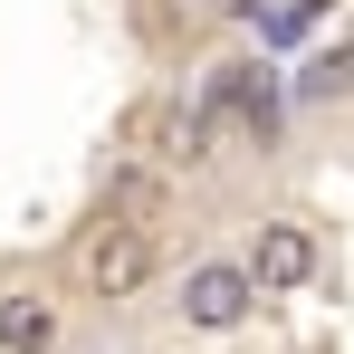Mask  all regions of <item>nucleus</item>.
Masks as SVG:
<instances>
[{
	"label": "nucleus",
	"mask_w": 354,
	"mask_h": 354,
	"mask_svg": "<svg viewBox=\"0 0 354 354\" xmlns=\"http://www.w3.org/2000/svg\"><path fill=\"white\" fill-rule=\"evenodd\" d=\"M153 268H163V259H153V230H134V221H115V211H106V221L86 230V249H77V278L106 297V306H115V297H144Z\"/></svg>",
	"instance_id": "1"
},
{
	"label": "nucleus",
	"mask_w": 354,
	"mask_h": 354,
	"mask_svg": "<svg viewBox=\"0 0 354 354\" xmlns=\"http://www.w3.org/2000/svg\"><path fill=\"white\" fill-rule=\"evenodd\" d=\"M259 316V278L239 268V259H201L192 278H182V326L192 335H239Z\"/></svg>",
	"instance_id": "2"
},
{
	"label": "nucleus",
	"mask_w": 354,
	"mask_h": 354,
	"mask_svg": "<svg viewBox=\"0 0 354 354\" xmlns=\"http://www.w3.org/2000/svg\"><path fill=\"white\" fill-rule=\"evenodd\" d=\"M249 278H259V297H288L316 278V230L306 221H259V239H249V259H239Z\"/></svg>",
	"instance_id": "3"
},
{
	"label": "nucleus",
	"mask_w": 354,
	"mask_h": 354,
	"mask_svg": "<svg viewBox=\"0 0 354 354\" xmlns=\"http://www.w3.org/2000/svg\"><path fill=\"white\" fill-rule=\"evenodd\" d=\"M58 345V306L39 288H0V354H48Z\"/></svg>",
	"instance_id": "4"
},
{
	"label": "nucleus",
	"mask_w": 354,
	"mask_h": 354,
	"mask_svg": "<svg viewBox=\"0 0 354 354\" xmlns=\"http://www.w3.org/2000/svg\"><path fill=\"white\" fill-rule=\"evenodd\" d=\"M134 134H163V163L192 173V163H211V134H221V124L201 115V106H163V115H144Z\"/></svg>",
	"instance_id": "5"
},
{
	"label": "nucleus",
	"mask_w": 354,
	"mask_h": 354,
	"mask_svg": "<svg viewBox=\"0 0 354 354\" xmlns=\"http://www.w3.org/2000/svg\"><path fill=\"white\" fill-rule=\"evenodd\" d=\"M297 106H335V96H354V39H335V48H316V58L288 77Z\"/></svg>",
	"instance_id": "6"
},
{
	"label": "nucleus",
	"mask_w": 354,
	"mask_h": 354,
	"mask_svg": "<svg viewBox=\"0 0 354 354\" xmlns=\"http://www.w3.org/2000/svg\"><path fill=\"white\" fill-rule=\"evenodd\" d=\"M106 201H115V221H134V230H153V221H163V182L144 173V163H124V173L106 182Z\"/></svg>",
	"instance_id": "7"
},
{
	"label": "nucleus",
	"mask_w": 354,
	"mask_h": 354,
	"mask_svg": "<svg viewBox=\"0 0 354 354\" xmlns=\"http://www.w3.org/2000/svg\"><path fill=\"white\" fill-rule=\"evenodd\" d=\"M316 10H326V0H297V10H278V19H268V39H306V29H316Z\"/></svg>",
	"instance_id": "8"
},
{
	"label": "nucleus",
	"mask_w": 354,
	"mask_h": 354,
	"mask_svg": "<svg viewBox=\"0 0 354 354\" xmlns=\"http://www.w3.org/2000/svg\"><path fill=\"white\" fill-rule=\"evenodd\" d=\"M211 10H259V0H173V19H211Z\"/></svg>",
	"instance_id": "9"
}]
</instances>
